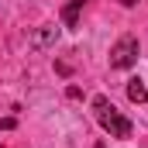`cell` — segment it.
<instances>
[{
	"mask_svg": "<svg viewBox=\"0 0 148 148\" xmlns=\"http://www.w3.org/2000/svg\"><path fill=\"white\" fill-rule=\"evenodd\" d=\"M93 110H97V121L103 124V131H110L114 138H131V131H134L131 121L117 110L107 97H97V100H93Z\"/></svg>",
	"mask_w": 148,
	"mask_h": 148,
	"instance_id": "1",
	"label": "cell"
},
{
	"mask_svg": "<svg viewBox=\"0 0 148 148\" xmlns=\"http://www.w3.org/2000/svg\"><path fill=\"white\" fill-rule=\"evenodd\" d=\"M134 62H138V38H134V35H124L110 48V66H114V69H131Z\"/></svg>",
	"mask_w": 148,
	"mask_h": 148,
	"instance_id": "2",
	"label": "cell"
},
{
	"mask_svg": "<svg viewBox=\"0 0 148 148\" xmlns=\"http://www.w3.org/2000/svg\"><path fill=\"white\" fill-rule=\"evenodd\" d=\"M83 7H86V0H73V3H66V10H62V24H66V28H76Z\"/></svg>",
	"mask_w": 148,
	"mask_h": 148,
	"instance_id": "3",
	"label": "cell"
},
{
	"mask_svg": "<svg viewBox=\"0 0 148 148\" xmlns=\"http://www.w3.org/2000/svg\"><path fill=\"white\" fill-rule=\"evenodd\" d=\"M127 100H131V103H145L148 100V90H145L141 79H131V83H127Z\"/></svg>",
	"mask_w": 148,
	"mask_h": 148,
	"instance_id": "4",
	"label": "cell"
},
{
	"mask_svg": "<svg viewBox=\"0 0 148 148\" xmlns=\"http://www.w3.org/2000/svg\"><path fill=\"white\" fill-rule=\"evenodd\" d=\"M55 38H59V28H55V24H45V28L35 35V45H38V48H45V45H52Z\"/></svg>",
	"mask_w": 148,
	"mask_h": 148,
	"instance_id": "5",
	"label": "cell"
},
{
	"mask_svg": "<svg viewBox=\"0 0 148 148\" xmlns=\"http://www.w3.org/2000/svg\"><path fill=\"white\" fill-rule=\"evenodd\" d=\"M14 124H17V121H14V117H0V131H10V127H14Z\"/></svg>",
	"mask_w": 148,
	"mask_h": 148,
	"instance_id": "6",
	"label": "cell"
},
{
	"mask_svg": "<svg viewBox=\"0 0 148 148\" xmlns=\"http://www.w3.org/2000/svg\"><path fill=\"white\" fill-rule=\"evenodd\" d=\"M121 3H124V7H134V3H138V0H121Z\"/></svg>",
	"mask_w": 148,
	"mask_h": 148,
	"instance_id": "7",
	"label": "cell"
},
{
	"mask_svg": "<svg viewBox=\"0 0 148 148\" xmlns=\"http://www.w3.org/2000/svg\"><path fill=\"white\" fill-rule=\"evenodd\" d=\"M93 148H107V145H93Z\"/></svg>",
	"mask_w": 148,
	"mask_h": 148,
	"instance_id": "8",
	"label": "cell"
}]
</instances>
